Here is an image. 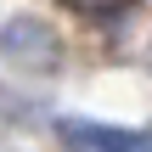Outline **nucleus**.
I'll use <instances>...</instances> for the list:
<instances>
[{
	"label": "nucleus",
	"mask_w": 152,
	"mask_h": 152,
	"mask_svg": "<svg viewBox=\"0 0 152 152\" xmlns=\"http://www.w3.org/2000/svg\"><path fill=\"white\" fill-rule=\"evenodd\" d=\"M62 147L68 152H152V135L118 130V124H90V118H62Z\"/></svg>",
	"instance_id": "f257e3e1"
},
{
	"label": "nucleus",
	"mask_w": 152,
	"mask_h": 152,
	"mask_svg": "<svg viewBox=\"0 0 152 152\" xmlns=\"http://www.w3.org/2000/svg\"><path fill=\"white\" fill-rule=\"evenodd\" d=\"M73 11H90V17H113V11H124L130 0H68Z\"/></svg>",
	"instance_id": "f03ea898"
}]
</instances>
